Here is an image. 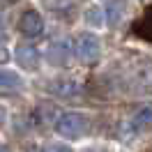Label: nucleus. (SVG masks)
I'll use <instances>...</instances> for the list:
<instances>
[{"instance_id":"nucleus-6","label":"nucleus","mask_w":152,"mask_h":152,"mask_svg":"<svg viewBox=\"0 0 152 152\" xmlns=\"http://www.w3.org/2000/svg\"><path fill=\"white\" fill-rule=\"evenodd\" d=\"M132 35L145 39V42H152V5L145 7V12H143V16L138 21H134Z\"/></svg>"},{"instance_id":"nucleus-19","label":"nucleus","mask_w":152,"mask_h":152,"mask_svg":"<svg viewBox=\"0 0 152 152\" xmlns=\"http://www.w3.org/2000/svg\"><path fill=\"white\" fill-rule=\"evenodd\" d=\"M0 152H7V150H5V145H0Z\"/></svg>"},{"instance_id":"nucleus-9","label":"nucleus","mask_w":152,"mask_h":152,"mask_svg":"<svg viewBox=\"0 0 152 152\" xmlns=\"http://www.w3.org/2000/svg\"><path fill=\"white\" fill-rule=\"evenodd\" d=\"M0 88H2V90H19V88H23V78H21L16 72L2 69V72H0Z\"/></svg>"},{"instance_id":"nucleus-4","label":"nucleus","mask_w":152,"mask_h":152,"mask_svg":"<svg viewBox=\"0 0 152 152\" xmlns=\"http://www.w3.org/2000/svg\"><path fill=\"white\" fill-rule=\"evenodd\" d=\"M19 30L26 37H37V35H42V30H44V21H42V16L35 10H28L26 14H21Z\"/></svg>"},{"instance_id":"nucleus-16","label":"nucleus","mask_w":152,"mask_h":152,"mask_svg":"<svg viewBox=\"0 0 152 152\" xmlns=\"http://www.w3.org/2000/svg\"><path fill=\"white\" fill-rule=\"evenodd\" d=\"M5 37V19H2V16H0V39Z\"/></svg>"},{"instance_id":"nucleus-7","label":"nucleus","mask_w":152,"mask_h":152,"mask_svg":"<svg viewBox=\"0 0 152 152\" xmlns=\"http://www.w3.org/2000/svg\"><path fill=\"white\" fill-rule=\"evenodd\" d=\"M48 90L58 97H74L78 92V83L69 81V78H56V81L48 83Z\"/></svg>"},{"instance_id":"nucleus-1","label":"nucleus","mask_w":152,"mask_h":152,"mask_svg":"<svg viewBox=\"0 0 152 152\" xmlns=\"http://www.w3.org/2000/svg\"><path fill=\"white\" fill-rule=\"evenodd\" d=\"M56 132L62 136V138H83L88 132H90V122H88L86 115H78V113H65L58 118L56 122Z\"/></svg>"},{"instance_id":"nucleus-17","label":"nucleus","mask_w":152,"mask_h":152,"mask_svg":"<svg viewBox=\"0 0 152 152\" xmlns=\"http://www.w3.org/2000/svg\"><path fill=\"white\" fill-rule=\"evenodd\" d=\"M2 122H5V108L0 106V127H2Z\"/></svg>"},{"instance_id":"nucleus-13","label":"nucleus","mask_w":152,"mask_h":152,"mask_svg":"<svg viewBox=\"0 0 152 152\" xmlns=\"http://www.w3.org/2000/svg\"><path fill=\"white\" fill-rule=\"evenodd\" d=\"M42 152H72L67 145H46V148H42Z\"/></svg>"},{"instance_id":"nucleus-11","label":"nucleus","mask_w":152,"mask_h":152,"mask_svg":"<svg viewBox=\"0 0 152 152\" xmlns=\"http://www.w3.org/2000/svg\"><path fill=\"white\" fill-rule=\"evenodd\" d=\"M86 21L90 23V26H102L104 23V10H99V7H90L88 10V14H86Z\"/></svg>"},{"instance_id":"nucleus-10","label":"nucleus","mask_w":152,"mask_h":152,"mask_svg":"<svg viewBox=\"0 0 152 152\" xmlns=\"http://www.w3.org/2000/svg\"><path fill=\"white\" fill-rule=\"evenodd\" d=\"M124 10H127V5H124V0H111V5H108V10H106V16H108V26H118L124 16Z\"/></svg>"},{"instance_id":"nucleus-5","label":"nucleus","mask_w":152,"mask_h":152,"mask_svg":"<svg viewBox=\"0 0 152 152\" xmlns=\"http://www.w3.org/2000/svg\"><path fill=\"white\" fill-rule=\"evenodd\" d=\"M16 62L23 69H37L39 65V51L30 44H19L16 46Z\"/></svg>"},{"instance_id":"nucleus-20","label":"nucleus","mask_w":152,"mask_h":152,"mask_svg":"<svg viewBox=\"0 0 152 152\" xmlns=\"http://www.w3.org/2000/svg\"><path fill=\"white\" fill-rule=\"evenodd\" d=\"M148 152H152V148H150V150H148Z\"/></svg>"},{"instance_id":"nucleus-3","label":"nucleus","mask_w":152,"mask_h":152,"mask_svg":"<svg viewBox=\"0 0 152 152\" xmlns=\"http://www.w3.org/2000/svg\"><path fill=\"white\" fill-rule=\"evenodd\" d=\"M69 53H72V48H69V39H56V42H51L46 48V60L51 62L53 67H65L69 62Z\"/></svg>"},{"instance_id":"nucleus-8","label":"nucleus","mask_w":152,"mask_h":152,"mask_svg":"<svg viewBox=\"0 0 152 152\" xmlns=\"http://www.w3.org/2000/svg\"><path fill=\"white\" fill-rule=\"evenodd\" d=\"M132 124H134V129H148V127H152V104L138 108L132 118Z\"/></svg>"},{"instance_id":"nucleus-12","label":"nucleus","mask_w":152,"mask_h":152,"mask_svg":"<svg viewBox=\"0 0 152 152\" xmlns=\"http://www.w3.org/2000/svg\"><path fill=\"white\" fill-rule=\"evenodd\" d=\"M76 0H44V7L46 10H53V12H65L74 5Z\"/></svg>"},{"instance_id":"nucleus-2","label":"nucleus","mask_w":152,"mask_h":152,"mask_svg":"<svg viewBox=\"0 0 152 152\" xmlns=\"http://www.w3.org/2000/svg\"><path fill=\"white\" fill-rule=\"evenodd\" d=\"M74 53L78 56V60L83 65H95L99 60V53H102L99 39L95 35H78L74 42Z\"/></svg>"},{"instance_id":"nucleus-14","label":"nucleus","mask_w":152,"mask_h":152,"mask_svg":"<svg viewBox=\"0 0 152 152\" xmlns=\"http://www.w3.org/2000/svg\"><path fill=\"white\" fill-rule=\"evenodd\" d=\"M10 60V51H7V46L0 42V62H7Z\"/></svg>"},{"instance_id":"nucleus-15","label":"nucleus","mask_w":152,"mask_h":152,"mask_svg":"<svg viewBox=\"0 0 152 152\" xmlns=\"http://www.w3.org/2000/svg\"><path fill=\"white\" fill-rule=\"evenodd\" d=\"M83 152H111V150H106V148H86Z\"/></svg>"},{"instance_id":"nucleus-18","label":"nucleus","mask_w":152,"mask_h":152,"mask_svg":"<svg viewBox=\"0 0 152 152\" xmlns=\"http://www.w3.org/2000/svg\"><path fill=\"white\" fill-rule=\"evenodd\" d=\"M0 2H5V5H14L16 0H0Z\"/></svg>"}]
</instances>
